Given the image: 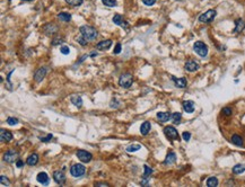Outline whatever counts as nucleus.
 Wrapping results in <instances>:
<instances>
[{
    "mask_svg": "<svg viewBox=\"0 0 245 187\" xmlns=\"http://www.w3.org/2000/svg\"><path fill=\"white\" fill-rule=\"evenodd\" d=\"M79 32H80L82 36H84L87 41H94V40H96V37L98 36L97 30H95L94 27H92V26H87V25L80 26Z\"/></svg>",
    "mask_w": 245,
    "mask_h": 187,
    "instance_id": "obj_1",
    "label": "nucleus"
},
{
    "mask_svg": "<svg viewBox=\"0 0 245 187\" xmlns=\"http://www.w3.org/2000/svg\"><path fill=\"white\" fill-rule=\"evenodd\" d=\"M134 84V77L131 73H123L121 74L120 78H119V85L122 87V88H130Z\"/></svg>",
    "mask_w": 245,
    "mask_h": 187,
    "instance_id": "obj_2",
    "label": "nucleus"
},
{
    "mask_svg": "<svg viewBox=\"0 0 245 187\" xmlns=\"http://www.w3.org/2000/svg\"><path fill=\"white\" fill-rule=\"evenodd\" d=\"M216 16H217V11L214 10V9H209V10H207L206 13L201 14V15L199 16L198 19L200 23L208 24V23H211V21H214L216 18Z\"/></svg>",
    "mask_w": 245,
    "mask_h": 187,
    "instance_id": "obj_3",
    "label": "nucleus"
},
{
    "mask_svg": "<svg viewBox=\"0 0 245 187\" xmlns=\"http://www.w3.org/2000/svg\"><path fill=\"white\" fill-rule=\"evenodd\" d=\"M193 50L194 52H195L199 56H201V58H205V56H207V54H208V46H207V44H205V43L201 42V41H197V42L194 43Z\"/></svg>",
    "mask_w": 245,
    "mask_h": 187,
    "instance_id": "obj_4",
    "label": "nucleus"
},
{
    "mask_svg": "<svg viewBox=\"0 0 245 187\" xmlns=\"http://www.w3.org/2000/svg\"><path fill=\"white\" fill-rule=\"evenodd\" d=\"M85 173H86V168L82 163H76L70 168V174H71L73 177H76V178H79V177L84 176Z\"/></svg>",
    "mask_w": 245,
    "mask_h": 187,
    "instance_id": "obj_5",
    "label": "nucleus"
},
{
    "mask_svg": "<svg viewBox=\"0 0 245 187\" xmlns=\"http://www.w3.org/2000/svg\"><path fill=\"white\" fill-rule=\"evenodd\" d=\"M164 134L167 138L168 140H179L180 136H179V132L174 126L172 125H168L164 128Z\"/></svg>",
    "mask_w": 245,
    "mask_h": 187,
    "instance_id": "obj_6",
    "label": "nucleus"
},
{
    "mask_svg": "<svg viewBox=\"0 0 245 187\" xmlns=\"http://www.w3.org/2000/svg\"><path fill=\"white\" fill-rule=\"evenodd\" d=\"M18 160V152L16 150L10 149L4 154V161L8 162V163H13V162Z\"/></svg>",
    "mask_w": 245,
    "mask_h": 187,
    "instance_id": "obj_7",
    "label": "nucleus"
},
{
    "mask_svg": "<svg viewBox=\"0 0 245 187\" xmlns=\"http://www.w3.org/2000/svg\"><path fill=\"white\" fill-rule=\"evenodd\" d=\"M76 156H77V158L82 162H89L93 159V154L88 152V151H86V150H78Z\"/></svg>",
    "mask_w": 245,
    "mask_h": 187,
    "instance_id": "obj_8",
    "label": "nucleus"
},
{
    "mask_svg": "<svg viewBox=\"0 0 245 187\" xmlns=\"http://www.w3.org/2000/svg\"><path fill=\"white\" fill-rule=\"evenodd\" d=\"M53 179H54V182H56L58 185H60V186L65 185L66 176L65 174H63V171H62V170H56V171H54V173H53Z\"/></svg>",
    "mask_w": 245,
    "mask_h": 187,
    "instance_id": "obj_9",
    "label": "nucleus"
},
{
    "mask_svg": "<svg viewBox=\"0 0 245 187\" xmlns=\"http://www.w3.org/2000/svg\"><path fill=\"white\" fill-rule=\"evenodd\" d=\"M112 21H113L114 24H116V25L123 27L124 30H127V28L129 27V25H128V21H123L122 16H121V15H119V14H115V15L113 16V18H112Z\"/></svg>",
    "mask_w": 245,
    "mask_h": 187,
    "instance_id": "obj_10",
    "label": "nucleus"
},
{
    "mask_svg": "<svg viewBox=\"0 0 245 187\" xmlns=\"http://www.w3.org/2000/svg\"><path fill=\"white\" fill-rule=\"evenodd\" d=\"M184 69L189 72H194L199 69V63L194 60H188L184 64Z\"/></svg>",
    "mask_w": 245,
    "mask_h": 187,
    "instance_id": "obj_11",
    "label": "nucleus"
},
{
    "mask_svg": "<svg viewBox=\"0 0 245 187\" xmlns=\"http://www.w3.org/2000/svg\"><path fill=\"white\" fill-rule=\"evenodd\" d=\"M0 140L1 142H9V141L13 140V133L8 130H5V128H1L0 131Z\"/></svg>",
    "mask_w": 245,
    "mask_h": 187,
    "instance_id": "obj_12",
    "label": "nucleus"
},
{
    "mask_svg": "<svg viewBox=\"0 0 245 187\" xmlns=\"http://www.w3.org/2000/svg\"><path fill=\"white\" fill-rule=\"evenodd\" d=\"M171 78H172V80L174 81V84H175V86H176L177 88H185L186 85H188V80H186V78H184V77L176 78V77L172 76Z\"/></svg>",
    "mask_w": 245,
    "mask_h": 187,
    "instance_id": "obj_13",
    "label": "nucleus"
},
{
    "mask_svg": "<svg viewBox=\"0 0 245 187\" xmlns=\"http://www.w3.org/2000/svg\"><path fill=\"white\" fill-rule=\"evenodd\" d=\"M36 180H37L40 184H42V185H45V186H47V185H49V183H50V177L47 176V173L42 171V173H40V174L37 175Z\"/></svg>",
    "mask_w": 245,
    "mask_h": 187,
    "instance_id": "obj_14",
    "label": "nucleus"
},
{
    "mask_svg": "<svg viewBox=\"0 0 245 187\" xmlns=\"http://www.w3.org/2000/svg\"><path fill=\"white\" fill-rule=\"evenodd\" d=\"M245 30V21L242 18H238L235 21V28H234V33H242Z\"/></svg>",
    "mask_w": 245,
    "mask_h": 187,
    "instance_id": "obj_15",
    "label": "nucleus"
},
{
    "mask_svg": "<svg viewBox=\"0 0 245 187\" xmlns=\"http://www.w3.org/2000/svg\"><path fill=\"white\" fill-rule=\"evenodd\" d=\"M45 74H47V68H40L36 72H35L34 74V80L36 81V82H41V81L44 79V77H45Z\"/></svg>",
    "mask_w": 245,
    "mask_h": 187,
    "instance_id": "obj_16",
    "label": "nucleus"
},
{
    "mask_svg": "<svg viewBox=\"0 0 245 187\" xmlns=\"http://www.w3.org/2000/svg\"><path fill=\"white\" fill-rule=\"evenodd\" d=\"M112 46V40H105V41H101L96 44V49L97 50H108Z\"/></svg>",
    "mask_w": 245,
    "mask_h": 187,
    "instance_id": "obj_17",
    "label": "nucleus"
},
{
    "mask_svg": "<svg viewBox=\"0 0 245 187\" xmlns=\"http://www.w3.org/2000/svg\"><path fill=\"white\" fill-rule=\"evenodd\" d=\"M37 162H39V154L37 153H32L26 159V163L28 166H35V165H37Z\"/></svg>",
    "mask_w": 245,
    "mask_h": 187,
    "instance_id": "obj_18",
    "label": "nucleus"
},
{
    "mask_svg": "<svg viewBox=\"0 0 245 187\" xmlns=\"http://www.w3.org/2000/svg\"><path fill=\"white\" fill-rule=\"evenodd\" d=\"M182 106L186 113H193L194 112V103L192 100H184Z\"/></svg>",
    "mask_w": 245,
    "mask_h": 187,
    "instance_id": "obj_19",
    "label": "nucleus"
},
{
    "mask_svg": "<svg viewBox=\"0 0 245 187\" xmlns=\"http://www.w3.org/2000/svg\"><path fill=\"white\" fill-rule=\"evenodd\" d=\"M56 30H58V27L56 25H53V24H47L43 27V32L47 35L54 34V33H56Z\"/></svg>",
    "mask_w": 245,
    "mask_h": 187,
    "instance_id": "obj_20",
    "label": "nucleus"
},
{
    "mask_svg": "<svg viewBox=\"0 0 245 187\" xmlns=\"http://www.w3.org/2000/svg\"><path fill=\"white\" fill-rule=\"evenodd\" d=\"M171 117H172V115H171V113H168V112H158V113H157V119H158L160 122H167V121L171 119Z\"/></svg>",
    "mask_w": 245,
    "mask_h": 187,
    "instance_id": "obj_21",
    "label": "nucleus"
},
{
    "mask_svg": "<svg viewBox=\"0 0 245 187\" xmlns=\"http://www.w3.org/2000/svg\"><path fill=\"white\" fill-rule=\"evenodd\" d=\"M70 102L73 103L76 107H78V108H80L82 106V98L79 95H73L71 98H70Z\"/></svg>",
    "mask_w": 245,
    "mask_h": 187,
    "instance_id": "obj_22",
    "label": "nucleus"
},
{
    "mask_svg": "<svg viewBox=\"0 0 245 187\" xmlns=\"http://www.w3.org/2000/svg\"><path fill=\"white\" fill-rule=\"evenodd\" d=\"M175 161H176V154H175V152L171 151V152H168V154L166 156V159H165L164 163L169 166V165H173Z\"/></svg>",
    "mask_w": 245,
    "mask_h": 187,
    "instance_id": "obj_23",
    "label": "nucleus"
},
{
    "mask_svg": "<svg viewBox=\"0 0 245 187\" xmlns=\"http://www.w3.org/2000/svg\"><path fill=\"white\" fill-rule=\"evenodd\" d=\"M150 128H151V124L146 121V122H143V123L141 124V126H140V133H141L142 135H147V134L150 132Z\"/></svg>",
    "mask_w": 245,
    "mask_h": 187,
    "instance_id": "obj_24",
    "label": "nucleus"
},
{
    "mask_svg": "<svg viewBox=\"0 0 245 187\" xmlns=\"http://www.w3.org/2000/svg\"><path fill=\"white\" fill-rule=\"evenodd\" d=\"M244 171H245L244 163H237V165H235V166L233 167V174L240 175V174H243Z\"/></svg>",
    "mask_w": 245,
    "mask_h": 187,
    "instance_id": "obj_25",
    "label": "nucleus"
},
{
    "mask_svg": "<svg viewBox=\"0 0 245 187\" xmlns=\"http://www.w3.org/2000/svg\"><path fill=\"white\" fill-rule=\"evenodd\" d=\"M230 141H232L233 144L237 145V147H242L243 145V139H242V136L237 135V134H234V135L232 136V139H230Z\"/></svg>",
    "mask_w": 245,
    "mask_h": 187,
    "instance_id": "obj_26",
    "label": "nucleus"
},
{
    "mask_svg": "<svg viewBox=\"0 0 245 187\" xmlns=\"http://www.w3.org/2000/svg\"><path fill=\"white\" fill-rule=\"evenodd\" d=\"M172 121L174 124H176V125H179V124L181 123V119H182V114H181L180 112H175V113H173L172 114Z\"/></svg>",
    "mask_w": 245,
    "mask_h": 187,
    "instance_id": "obj_27",
    "label": "nucleus"
},
{
    "mask_svg": "<svg viewBox=\"0 0 245 187\" xmlns=\"http://www.w3.org/2000/svg\"><path fill=\"white\" fill-rule=\"evenodd\" d=\"M58 18L60 19V21H70V19H71V15L69 13H59L58 14Z\"/></svg>",
    "mask_w": 245,
    "mask_h": 187,
    "instance_id": "obj_28",
    "label": "nucleus"
},
{
    "mask_svg": "<svg viewBox=\"0 0 245 187\" xmlns=\"http://www.w3.org/2000/svg\"><path fill=\"white\" fill-rule=\"evenodd\" d=\"M206 185L208 187H216L218 185V179L216 178V177H209V178L207 179Z\"/></svg>",
    "mask_w": 245,
    "mask_h": 187,
    "instance_id": "obj_29",
    "label": "nucleus"
},
{
    "mask_svg": "<svg viewBox=\"0 0 245 187\" xmlns=\"http://www.w3.org/2000/svg\"><path fill=\"white\" fill-rule=\"evenodd\" d=\"M153 174V169L149 166L145 165L143 166V177L142 178H149V176Z\"/></svg>",
    "mask_w": 245,
    "mask_h": 187,
    "instance_id": "obj_30",
    "label": "nucleus"
},
{
    "mask_svg": "<svg viewBox=\"0 0 245 187\" xmlns=\"http://www.w3.org/2000/svg\"><path fill=\"white\" fill-rule=\"evenodd\" d=\"M66 2L71 7H78L84 2V0H66Z\"/></svg>",
    "mask_w": 245,
    "mask_h": 187,
    "instance_id": "obj_31",
    "label": "nucleus"
},
{
    "mask_svg": "<svg viewBox=\"0 0 245 187\" xmlns=\"http://www.w3.org/2000/svg\"><path fill=\"white\" fill-rule=\"evenodd\" d=\"M140 149H141V145L140 144H131L127 148V151H128V152H136V151H138V150H140Z\"/></svg>",
    "mask_w": 245,
    "mask_h": 187,
    "instance_id": "obj_32",
    "label": "nucleus"
},
{
    "mask_svg": "<svg viewBox=\"0 0 245 187\" xmlns=\"http://www.w3.org/2000/svg\"><path fill=\"white\" fill-rule=\"evenodd\" d=\"M102 2L106 7H115L116 6V0H102Z\"/></svg>",
    "mask_w": 245,
    "mask_h": 187,
    "instance_id": "obj_33",
    "label": "nucleus"
},
{
    "mask_svg": "<svg viewBox=\"0 0 245 187\" xmlns=\"http://www.w3.org/2000/svg\"><path fill=\"white\" fill-rule=\"evenodd\" d=\"M0 184L2 185V186H10V182H9V179L6 177V176H4V175H1L0 176Z\"/></svg>",
    "mask_w": 245,
    "mask_h": 187,
    "instance_id": "obj_34",
    "label": "nucleus"
},
{
    "mask_svg": "<svg viewBox=\"0 0 245 187\" xmlns=\"http://www.w3.org/2000/svg\"><path fill=\"white\" fill-rule=\"evenodd\" d=\"M6 122L9 124V125H16V124H18V119H16V117H8V119H6Z\"/></svg>",
    "mask_w": 245,
    "mask_h": 187,
    "instance_id": "obj_35",
    "label": "nucleus"
},
{
    "mask_svg": "<svg viewBox=\"0 0 245 187\" xmlns=\"http://www.w3.org/2000/svg\"><path fill=\"white\" fill-rule=\"evenodd\" d=\"M65 42V40L62 37H56V38H53L52 40V45H59V44H62V43Z\"/></svg>",
    "mask_w": 245,
    "mask_h": 187,
    "instance_id": "obj_36",
    "label": "nucleus"
},
{
    "mask_svg": "<svg viewBox=\"0 0 245 187\" xmlns=\"http://www.w3.org/2000/svg\"><path fill=\"white\" fill-rule=\"evenodd\" d=\"M221 114H224L225 116H230V115L233 114V111L230 107H225V108H223V111H221Z\"/></svg>",
    "mask_w": 245,
    "mask_h": 187,
    "instance_id": "obj_37",
    "label": "nucleus"
},
{
    "mask_svg": "<svg viewBox=\"0 0 245 187\" xmlns=\"http://www.w3.org/2000/svg\"><path fill=\"white\" fill-rule=\"evenodd\" d=\"M60 52L63 55H68L69 53H70V49H69V46H67V45H63V46L60 47Z\"/></svg>",
    "mask_w": 245,
    "mask_h": 187,
    "instance_id": "obj_38",
    "label": "nucleus"
},
{
    "mask_svg": "<svg viewBox=\"0 0 245 187\" xmlns=\"http://www.w3.org/2000/svg\"><path fill=\"white\" fill-rule=\"evenodd\" d=\"M77 42L79 43V44H80V45H82V46H86L87 45V40L85 37H84V36H80V37H78L77 38Z\"/></svg>",
    "mask_w": 245,
    "mask_h": 187,
    "instance_id": "obj_39",
    "label": "nucleus"
},
{
    "mask_svg": "<svg viewBox=\"0 0 245 187\" xmlns=\"http://www.w3.org/2000/svg\"><path fill=\"white\" fill-rule=\"evenodd\" d=\"M182 138H183V140L188 142V141H190V139H191V133H190V132H183Z\"/></svg>",
    "mask_w": 245,
    "mask_h": 187,
    "instance_id": "obj_40",
    "label": "nucleus"
},
{
    "mask_svg": "<svg viewBox=\"0 0 245 187\" xmlns=\"http://www.w3.org/2000/svg\"><path fill=\"white\" fill-rule=\"evenodd\" d=\"M142 2H143V5L150 7V6H154L156 4V0H142Z\"/></svg>",
    "mask_w": 245,
    "mask_h": 187,
    "instance_id": "obj_41",
    "label": "nucleus"
},
{
    "mask_svg": "<svg viewBox=\"0 0 245 187\" xmlns=\"http://www.w3.org/2000/svg\"><path fill=\"white\" fill-rule=\"evenodd\" d=\"M52 138H53V135H52V134H47L45 138H40V140L42 141V142H49V141H51Z\"/></svg>",
    "mask_w": 245,
    "mask_h": 187,
    "instance_id": "obj_42",
    "label": "nucleus"
},
{
    "mask_svg": "<svg viewBox=\"0 0 245 187\" xmlns=\"http://www.w3.org/2000/svg\"><path fill=\"white\" fill-rule=\"evenodd\" d=\"M120 52H121V44L120 43H118L115 49H114V51H113V53H114V54H119Z\"/></svg>",
    "mask_w": 245,
    "mask_h": 187,
    "instance_id": "obj_43",
    "label": "nucleus"
},
{
    "mask_svg": "<svg viewBox=\"0 0 245 187\" xmlns=\"http://www.w3.org/2000/svg\"><path fill=\"white\" fill-rule=\"evenodd\" d=\"M16 166H17V168H22L24 166V161L21 160V159H18L17 161H16Z\"/></svg>",
    "mask_w": 245,
    "mask_h": 187,
    "instance_id": "obj_44",
    "label": "nucleus"
},
{
    "mask_svg": "<svg viewBox=\"0 0 245 187\" xmlns=\"http://www.w3.org/2000/svg\"><path fill=\"white\" fill-rule=\"evenodd\" d=\"M95 186H101V187H103V186H110L108 183H96L95 184Z\"/></svg>",
    "mask_w": 245,
    "mask_h": 187,
    "instance_id": "obj_45",
    "label": "nucleus"
},
{
    "mask_svg": "<svg viewBox=\"0 0 245 187\" xmlns=\"http://www.w3.org/2000/svg\"><path fill=\"white\" fill-rule=\"evenodd\" d=\"M97 55V52H93V53H90V56L92 58H94V56H96Z\"/></svg>",
    "mask_w": 245,
    "mask_h": 187,
    "instance_id": "obj_46",
    "label": "nucleus"
},
{
    "mask_svg": "<svg viewBox=\"0 0 245 187\" xmlns=\"http://www.w3.org/2000/svg\"><path fill=\"white\" fill-rule=\"evenodd\" d=\"M24 1H33V0H24Z\"/></svg>",
    "mask_w": 245,
    "mask_h": 187,
    "instance_id": "obj_47",
    "label": "nucleus"
},
{
    "mask_svg": "<svg viewBox=\"0 0 245 187\" xmlns=\"http://www.w3.org/2000/svg\"><path fill=\"white\" fill-rule=\"evenodd\" d=\"M9 1H10V0H9Z\"/></svg>",
    "mask_w": 245,
    "mask_h": 187,
    "instance_id": "obj_48",
    "label": "nucleus"
}]
</instances>
